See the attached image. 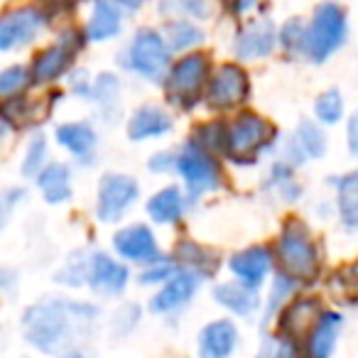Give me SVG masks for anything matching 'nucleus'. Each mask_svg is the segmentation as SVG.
<instances>
[{
	"label": "nucleus",
	"instance_id": "nucleus-29",
	"mask_svg": "<svg viewBox=\"0 0 358 358\" xmlns=\"http://www.w3.org/2000/svg\"><path fill=\"white\" fill-rule=\"evenodd\" d=\"M45 155H47V143L42 135H35L30 143V148H27V157L25 162H22V174H27V177H32V174H40L42 172V162H45Z\"/></svg>",
	"mask_w": 358,
	"mask_h": 358
},
{
	"label": "nucleus",
	"instance_id": "nucleus-27",
	"mask_svg": "<svg viewBox=\"0 0 358 358\" xmlns=\"http://www.w3.org/2000/svg\"><path fill=\"white\" fill-rule=\"evenodd\" d=\"M297 145H299V150H302L304 157H322L324 150H327L324 133L314 123H309V120H304V123L299 125Z\"/></svg>",
	"mask_w": 358,
	"mask_h": 358
},
{
	"label": "nucleus",
	"instance_id": "nucleus-2",
	"mask_svg": "<svg viewBox=\"0 0 358 358\" xmlns=\"http://www.w3.org/2000/svg\"><path fill=\"white\" fill-rule=\"evenodd\" d=\"M346 40V17L336 3H322L314 10L312 25L307 30V57L312 62H324Z\"/></svg>",
	"mask_w": 358,
	"mask_h": 358
},
{
	"label": "nucleus",
	"instance_id": "nucleus-31",
	"mask_svg": "<svg viewBox=\"0 0 358 358\" xmlns=\"http://www.w3.org/2000/svg\"><path fill=\"white\" fill-rule=\"evenodd\" d=\"M280 42L287 52H294L299 47H307V32H304L302 22L299 20H289L285 25V30L280 32Z\"/></svg>",
	"mask_w": 358,
	"mask_h": 358
},
{
	"label": "nucleus",
	"instance_id": "nucleus-1",
	"mask_svg": "<svg viewBox=\"0 0 358 358\" xmlns=\"http://www.w3.org/2000/svg\"><path fill=\"white\" fill-rule=\"evenodd\" d=\"M96 317V309L89 304L76 302H42L37 307L27 309L25 314V334L32 346L42 348L47 353H57L62 343H66L71 334V319H91Z\"/></svg>",
	"mask_w": 358,
	"mask_h": 358
},
{
	"label": "nucleus",
	"instance_id": "nucleus-34",
	"mask_svg": "<svg viewBox=\"0 0 358 358\" xmlns=\"http://www.w3.org/2000/svg\"><path fill=\"white\" fill-rule=\"evenodd\" d=\"M174 270H172V265L169 263H162V265H155V268H150L148 273L143 275V282H157V280H164V278H169Z\"/></svg>",
	"mask_w": 358,
	"mask_h": 358
},
{
	"label": "nucleus",
	"instance_id": "nucleus-28",
	"mask_svg": "<svg viewBox=\"0 0 358 358\" xmlns=\"http://www.w3.org/2000/svg\"><path fill=\"white\" fill-rule=\"evenodd\" d=\"M314 113L322 123H336L343 113V101L338 91H327L324 96H319L317 106H314Z\"/></svg>",
	"mask_w": 358,
	"mask_h": 358
},
{
	"label": "nucleus",
	"instance_id": "nucleus-36",
	"mask_svg": "<svg viewBox=\"0 0 358 358\" xmlns=\"http://www.w3.org/2000/svg\"><path fill=\"white\" fill-rule=\"evenodd\" d=\"M348 148L353 155H358V113H353L348 120Z\"/></svg>",
	"mask_w": 358,
	"mask_h": 358
},
{
	"label": "nucleus",
	"instance_id": "nucleus-23",
	"mask_svg": "<svg viewBox=\"0 0 358 358\" xmlns=\"http://www.w3.org/2000/svg\"><path fill=\"white\" fill-rule=\"evenodd\" d=\"M71 59V47H66V42L55 45L50 50H45L35 62V76L40 81H52L62 74V71L69 66Z\"/></svg>",
	"mask_w": 358,
	"mask_h": 358
},
{
	"label": "nucleus",
	"instance_id": "nucleus-6",
	"mask_svg": "<svg viewBox=\"0 0 358 358\" xmlns=\"http://www.w3.org/2000/svg\"><path fill=\"white\" fill-rule=\"evenodd\" d=\"M280 258L287 265L292 275H312L314 265H317V250H314L312 241H309L304 226L297 221L285 229L282 238H280Z\"/></svg>",
	"mask_w": 358,
	"mask_h": 358
},
{
	"label": "nucleus",
	"instance_id": "nucleus-15",
	"mask_svg": "<svg viewBox=\"0 0 358 358\" xmlns=\"http://www.w3.org/2000/svg\"><path fill=\"white\" fill-rule=\"evenodd\" d=\"M238 341V331L231 322H214L201 331L199 353L201 358H229Z\"/></svg>",
	"mask_w": 358,
	"mask_h": 358
},
{
	"label": "nucleus",
	"instance_id": "nucleus-12",
	"mask_svg": "<svg viewBox=\"0 0 358 358\" xmlns=\"http://www.w3.org/2000/svg\"><path fill=\"white\" fill-rule=\"evenodd\" d=\"M275 25L270 20H258L250 22L243 32H238L236 37V55L241 59H260V57H268L275 47Z\"/></svg>",
	"mask_w": 358,
	"mask_h": 358
},
{
	"label": "nucleus",
	"instance_id": "nucleus-17",
	"mask_svg": "<svg viewBox=\"0 0 358 358\" xmlns=\"http://www.w3.org/2000/svg\"><path fill=\"white\" fill-rule=\"evenodd\" d=\"M172 128V118L164 110L155 108V106H145L138 113L130 118L128 135L130 140H148V138H159Z\"/></svg>",
	"mask_w": 358,
	"mask_h": 358
},
{
	"label": "nucleus",
	"instance_id": "nucleus-4",
	"mask_svg": "<svg viewBox=\"0 0 358 358\" xmlns=\"http://www.w3.org/2000/svg\"><path fill=\"white\" fill-rule=\"evenodd\" d=\"M169 62V47L164 37H159L155 30H140L133 37L128 50V66L148 79H157L164 74Z\"/></svg>",
	"mask_w": 358,
	"mask_h": 358
},
{
	"label": "nucleus",
	"instance_id": "nucleus-18",
	"mask_svg": "<svg viewBox=\"0 0 358 358\" xmlns=\"http://www.w3.org/2000/svg\"><path fill=\"white\" fill-rule=\"evenodd\" d=\"M120 32V13L113 0H96L89 20V37L96 42L110 40Z\"/></svg>",
	"mask_w": 358,
	"mask_h": 358
},
{
	"label": "nucleus",
	"instance_id": "nucleus-13",
	"mask_svg": "<svg viewBox=\"0 0 358 358\" xmlns=\"http://www.w3.org/2000/svg\"><path fill=\"white\" fill-rule=\"evenodd\" d=\"M89 282L96 292L118 294L128 282V270L115 260H110L106 253H96L89 260Z\"/></svg>",
	"mask_w": 358,
	"mask_h": 358
},
{
	"label": "nucleus",
	"instance_id": "nucleus-24",
	"mask_svg": "<svg viewBox=\"0 0 358 358\" xmlns=\"http://www.w3.org/2000/svg\"><path fill=\"white\" fill-rule=\"evenodd\" d=\"M338 214L348 229L358 231V172L338 179Z\"/></svg>",
	"mask_w": 358,
	"mask_h": 358
},
{
	"label": "nucleus",
	"instance_id": "nucleus-25",
	"mask_svg": "<svg viewBox=\"0 0 358 358\" xmlns=\"http://www.w3.org/2000/svg\"><path fill=\"white\" fill-rule=\"evenodd\" d=\"M338 329H341V317L338 314H324L322 322H319L317 331L312 336V356L314 358H329L334 351V343H336Z\"/></svg>",
	"mask_w": 358,
	"mask_h": 358
},
{
	"label": "nucleus",
	"instance_id": "nucleus-16",
	"mask_svg": "<svg viewBox=\"0 0 358 358\" xmlns=\"http://www.w3.org/2000/svg\"><path fill=\"white\" fill-rule=\"evenodd\" d=\"M270 268V253L265 248H248L243 253H236L231 258L234 275L248 287H258Z\"/></svg>",
	"mask_w": 358,
	"mask_h": 358
},
{
	"label": "nucleus",
	"instance_id": "nucleus-7",
	"mask_svg": "<svg viewBox=\"0 0 358 358\" xmlns=\"http://www.w3.org/2000/svg\"><path fill=\"white\" fill-rule=\"evenodd\" d=\"M206 71H209V64H206V57L201 55H189L182 62H177V66L169 71V79H167L169 99L182 101V103L187 99H194V94L204 84Z\"/></svg>",
	"mask_w": 358,
	"mask_h": 358
},
{
	"label": "nucleus",
	"instance_id": "nucleus-14",
	"mask_svg": "<svg viewBox=\"0 0 358 358\" xmlns=\"http://www.w3.org/2000/svg\"><path fill=\"white\" fill-rule=\"evenodd\" d=\"M199 287V275L194 273H179L159 289L152 297V312H172V309L182 307L187 299H192V294Z\"/></svg>",
	"mask_w": 358,
	"mask_h": 358
},
{
	"label": "nucleus",
	"instance_id": "nucleus-21",
	"mask_svg": "<svg viewBox=\"0 0 358 358\" xmlns=\"http://www.w3.org/2000/svg\"><path fill=\"white\" fill-rule=\"evenodd\" d=\"M57 140L64 145L69 152H74L76 157H89L91 150L96 145L94 130L86 123H66L57 128Z\"/></svg>",
	"mask_w": 358,
	"mask_h": 358
},
{
	"label": "nucleus",
	"instance_id": "nucleus-35",
	"mask_svg": "<svg viewBox=\"0 0 358 358\" xmlns=\"http://www.w3.org/2000/svg\"><path fill=\"white\" fill-rule=\"evenodd\" d=\"M289 289H292V282H289V280H285V278H278V282H275V289H273V299H270V312H273V309L278 307L280 299H282L285 294L289 292Z\"/></svg>",
	"mask_w": 358,
	"mask_h": 358
},
{
	"label": "nucleus",
	"instance_id": "nucleus-20",
	"mask_svg": "<svg viewBox=\"0 0 358 358\" xmlns=\"http://www.w3.org/2000/svg\"><path fill=\"white\" fill-rule=\"evenodd\" d=\"M182 209H185V199H182V192L177 187H167L159 194H155L152 199L148 201V214L152 221L157 224H172L182 216Z\"/></svg>",
	"mask_w": 358,
	"mask_h": 358
},
{
	"label": "nucleus",
	"instance_id": "nucleus-9",
	"mask_svg": "<svg viewBox=\"0 0 358 358\" xmlns=\"http://www.w3.org/2000/svg\"><path fill=\"white\" fill-rule=\"evenodd\" d=\"M245 96H248V76L243 74V69L234 64L221 66L209 86V103L214 108H231Z\"/></svg>",
	"mask_w": 358,
	"mask_h": 358
},
{
	"label": "nucleus",
	"instance_id": "nucleus-38",
	"mask_svg": "<svg viewBox=\"0 0 358 358\" xmlns=\"http://www.w3.org/2000/svg\"><path fill=\"white\" fill-rule=\"evenodd\" d=\"M113 3L120 8H125V10H135V8L143 6V0H113Z\"/></svg>",
	"mask_w": 358,
	"mask_h": 358
},
{
	"label": "nucleus",
	"instance_id": "nucleus-10",
	"mask_svg": "<svg viewBox=\"0 0 358 358\" xmlns=\"http://www.w3.org/2000/svg\"><path fill=\"white\" fill-rule=\"evenodd\" d=\"M45 25V17L35 8H22L0 22V50H13L17 45H25L37 35V30Z\"/></svg>",
	"mask_w": 358,
	"mask_h": 358
},
{
	"label": "nucleus",
	"instance_id": "nucleus-30",
	"mask_svg": "<svg viewBox=\"0 0 358 358\" xmlns=\"http://www.w3.org/2000/svg\"><path fill=\"white\" fill-rule=\"evenodd\" d=\"M27 84V69L25 66H10L0 74V94L13 96Z\"/></svg>",
	"mask_w": 358,
	"mask_h": 358
},
{
	"label": "nucleus",
	"instance_id": "nucleus-22",
	"mask_svg": "<svg viewBox=\"0 0 358 358\" xmlns=\"http://www.w3.org/2000/svg\"><path fill=\"white\" fill-rule=\"evenodd\" d=\"M214 297L236 314H250L258 307V294L248 285H219Z\"/></svg>",
	"mask_w": 358,
	"mask_h": 358
},
{
	"label": "nucleus",
	"instance_id": "nucleus-19",
	"mask_svg": "<svg viewBox=\"0 0 358 358\" xmlns=\"http://www.w3.org/2000/svg\"><path fill=\"white\" fill-rule=\"evenodd\" d=\"M37 185H40V192L50 204H59V201H66L71 196V179H69V169L66 164H50L40 172L37 177Z\"/></svg>",
	"mask_w": 358,
	"mask_h": 358
},
{
	"label": "nucleus",
	"instance_id": "nucleus-39",
	"mask_svg": "<svg viewBox=\"0 0 358 358\" xmlns=\"http://www.w3.org/2000/svg\"><path fill=\"white\" fill-rule=\"evenodd\" d=\"M250 3H253V0H243V3H241V6L245 8V6H250Z\"/></svg>",
	"mask_w": 358,
	"mask_h": 358
},
{
	"label": "nucleus",
	"instance_id": "nucleus-26",
	"mask_svg": "<svg viewBox=\"0 0 358 358\" xmlns=\"http://www.w3.org/2000/svg\"><path fill=\"white\" fill-rule=\"evenodd\" d=\"M167 47L172 52L187 50V47H194L201 42V30H196L192 22L187 20H172L167 22V37H164Z\"/></svg>",
	"mask_w": 358,
	"mask_h": 358
},
{
	"label": "nucleus",
	"instance_id": "nucleus-37",
	"mask_svg": "<svg viewBox=\"0 0 358 358\" xmlns=\"http://www.w3.org/2000/svg\"><path fill=\"white\" fill-rule=\"evenodd\" d=\"M169 164H172V167H177V157H172L169 152H162L159 157H155L152 162H150V169H157V172H162V169H167Z\"/></svg>",
	"mask_w": 358,
	"mask_h": 358
},
{
	"label": "nucleus",
	"instance_id": "nucleus-5",
	"mask_svg": "<svg viewBox=\"0 0 358 358\" xmlns=\"http://www.w3.org/2000/svg\"><path fill=\"white\" fill-rule=\"evenodd\" d=\"M138 182L125 174H106L101 179L99 187V206H96V216L106 224L118 221L125 214L130 204L138 199Z\"/></svg>",
	"mask_w": 358,
	"mask_h": 358
},
{
	"label": "nucleus",
	"instance_id": "nucleus-8",
	"mask_svg": "<svg viewBox=\"0 0 358 358\" xmlns=\"http://www.w3.org/2000/svg\"><path fill=\"white\" fill-rule=\"evenodd\" d=\"M268 138H270V125L255 113H243L231 125L229 135H226L231 157H243V155L255 152Z\"/></svg>",
	"mask_w": 358,
	"mask_h": 358
},
{
	"label": "nucleus",
	"instance_id": "nucleus-32",
	"mask_svg": "<svg viewBox=\"0 0 358 358\" xmlns=\"http://www.w3.org/2000/svg\"><path fill=\"white\" fill-rule=\"evenodd\" d=\"M118 79L115 76H110V74H101L99 76V81H96V86H94V99L99 101L101 106H110L115 101V96H118Z\"/></svg>",
	"mask_w": 358,
	"mask_h": 358
},
{
	"label": "nucleus",
	"instance_id": "nucleus-33",
	"mask_svg": "<svg viewBox=\"0 0 358 358\" xmlns=\"http://www.w3.org/2000/svg\"><path fill=\"white\" fill-rule=\"evenodd\" d=\"M258 358H292V351H289L287 343L275 341V338H268L263 346V351L258 353Z\"/></svg>",
	"mask_w": 358,
	"mask_h": 358
},
{
	"label": "nucleus",
	"instance_id": "nucleus-11",
	"mask_svg": "<svg viewBox=\"0 0 358 358\" xmlns=\"http://www.w3.org/2000/svg\"><path fill=\"white\" fill-rule=\"evenodd\" d=\"M113 245L123 258L135 260V263H152L157 260V243L148 226H130L115 234Z\"/></svg>",
	"mask_w": 358,
	"mask_h": 358
},
{
	"label": "nucleus",
	"instance_id": "nucleus-3",
	"mask_svg": "<svg viewBox=\"0 0 358 358\" xmlns=\"http://www.w3.org/2000/svg\"><path fill=\"white\" fill-rule=\"evenodd\" d=\"M177 172L185 177L194 199L219 187V167L196 143L185 145L182 152L177 155Z\"/></svg>",
	"mask_w": 358,
	"mask_h": 358
}]
</instances>
